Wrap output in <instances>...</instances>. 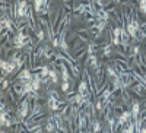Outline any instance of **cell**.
<instances>
[{"mask_svg":"<svg viewBox=\"0 0 146 133\" xmlns=\"http://www.w3.org/2000/svg\"><path fill=\"white\" fill-rule=\"evenodd\" d=\"M64 2H70V0H64Z\"/></svg>","mask_w":146,"mask_h":133,"instance_id":"obj_31","label":"cell"},{"mask_svg":"<svg viewBox=\"0 0 146 133\" xmlns=\"http://www.w3.org/2000/svg\"><path fill=\"white\" fill-rule=\"evenodd\" d=\"M29 132H42V127L41 126H32V127H28Z\"/></svg>","mask_w":146,"mask_h":133,"instance_id":"obj_27","label":"cell"},{"mask_svg":"<svg viewBox=\"0 0 146 133\" xmlns=\"http://www.w3.org/2000/svg\"><path fill=\"white\" fill-rule=\"evenodd\" d=\"M2 29H6L7 32H13V23L9 19L7 15H2Z\"/></svg>","mask_w":146,"mask_h":133,"instance_id":"obj_6","label":"cell"},{"mask_svg":"<svg viewBox=\"0 0 146 133\" xmlns=\"http://www.w3.org/2000/svg\"><path fill=\"white\" fill-rule=\"evenodd\" d=\"M139 6H140V10H142V13H143V15L146 16V2H143V0H140Z\"/></svg>","mask_w":146,"mask_h":133,"instance_id":"obj_26","label":"cell"},{"mask_svg":"<svg viewBox=\"0 0 146 133\" xmlns=\"http://www.w3.org/2000/svg\"><path fill=\"white\" fill-rule=\"evenodd\" d=\"M86 91H88V83H86V80H80L79 86H78V92H79V94H85Z\"/></svg>","mask_w":146,"mask_h":133,"instance_id":"obj_16","label":"cell"},{"mask_svg":"<svg viewBox=\"0 0 146 133\" xmlns=\"http://www.w3.org/2000/svg\"><path fill=\"white\" fill-rule=\"evenodd\" d=\"M96 45L95 44H91V45H88V48H86V54L88 56H91V54H95V51H96V48H95Z\"/></svg>","mask_w":146,"mask_h":133,"instance_id":"obj_22","label":"cell"},{"mask_svg":"<svg viewBox=\"0 0 146 133\" xmlns=\"http://www.w3.org/2000/svg\"><path fill=\"white\" fill-rule=\"evenodd\" d=\"M69 65H70V69H72L73 76H79V75H80V69H79V66H78V65H75L73 62H69Z\"/></svg>","mask_w":146,"mask_h":133,"instance_id":"obj_15","label":"cell"},{"mask_svg":"<svg viewBox=\"0 0 146 133\" xmlns=\"http://www.w3.org/2000/svg\"><path fill=\"white\" fill-rule=\"evenodd\" d=\"M40 75H41L42 79L48 78V75H50V67H48V66H42V67L40 69Z\"/></svg>","mask_w":146,"mask_h":133,"instance_id":"obj_18","label":"cell"},{"mask_svg":"<svg viewBox=\"0 0 146 133\" xmlns=\"http://www.w3.org/2000/svg\"><path fill=\"white\" fill-rule=\"evenodd\" d=\"M121 132H123V133H135V132H136V124H135V122L129 120V122L124 124V127L121 129Z\"/></svg>","mask_w":146,"mask_h":133,"instance_id":"obj_12","label":"cell"},{"mask_svg":"<svg viewBox=\"0 0 146 133\" xmlns=\"http://www.w3.org/2000/svg\"><path fill=\"white\" fill-rule=\"evenodd\" d=\"M104 56L105 57L111 56V45H104Z\"/></svg>","mask_w":146,"mask_h":133,"instance_id":"obj_25","label":"cell"},{"mask_svg":"<svg viewBox=\"0 0 146 133\" xmlns=\"http://www.w3.org/2000/svg\"><path fill=\"white\" fill-rule=\"evenodd\" d=\"M57 130V127H56V124H54V122H53V120L50 118V122H48L47 123V126H45V132H56Z\"/></svg>","mask_w":146,"mask_h":133,"instance_id":"obj_19","label":"cell"},{"mask_svg":"<svg viewBox=\"0 0 146 133\" xmlns=\"http://www.w3.org/2000/svg\"><path fill=\"white\" fill-rule=\"evenodd\" d=\"M13 44H15V48L16 50H19V48L25 47L28 44H31V38L28 37V35H25L23 32H18L15 37H13Z\"/></svg>","mask_w":146,"mask_h":133,"instance_id":"obj_2","label":"cell"},{"mask_svg":"<svg viewBox=\"0 0 146 133\" xmlns=\"http://www.w3.org/2000/svg\"><path fill=\"white\" fill-rule=\"evenodd\" d=\"M101 2H105V0H101Z\"/></svg>","mask_w":146,"mask_h":133,"instance_id":"obj_33","label":"cell"},{"mask_svg":"<svg viewBox=\"0 0 146 133\" xmlns=\"http://www.w3.org/2000/svg\"><path fill=\"white\" fill-rule=\"evenodd\" d=\"M32 78H34V75L31 73L29 69H23L21 73L18 75V80H21V82H31Z\"/></svg>","mask_w":146,"mask_h":133,"instance_id":"obj_7","label":"cell"},{"mask_svg":"<svg viewBox=\"0 0 146 133\" xmlns=\"http://www.w3.org/2000/svg\"><path fill=\"white\" fill-rule=\"evenodd\" d=\"M60 69H62V76L63 80H70V75H69V69L64 63H60Z\"/></svg>","mask_w":146,"mask_h":133,"instance_id":"obj_14","label":"cell"},{"mask_svg":"<svg viewBox=\"0 0 146 133\" xmlns=\"http://www.w3.org/2000/svg\"><path fill=\"white\" fill-rule=\"evenodd\" d=\"M130 88H131V91L135 92L136 95H139V96H146V85H145V83L137 82V83H135V85H131Z\"/></svg>","mask_w":146,"mask_h":133,"instance_id":"obj_4","label":"cell"},{"mask_svg":"<svg viewBox=\"0 0 146 133\" xmlns=\"http://www.w3.org/2000/svg\"><path fill=\"white\" fill-rule=\"evenodd\" d=\"M2 82H3V83H2V85H3V89H6V88L9 86V83H7V80H6L5 78H2Z\"/></svg>","mask_w":146,"mask_h":133,"instance_id":"obj_30","label":"cell"},{"mask_svg":"<svg viewBox=\"0 0 146 133\" xmlns=\"http://www.w3.org/2000/svg\"><path fill=\"white\" fill-rule=\"evenodd\" d=\"M123 2H127V0H123Z\"/></svg>","mask_w":146,"mask_h":133,"instance_id":"obj_32","label":"cell"},{"mask_svg":"<svg viewBox=\"0 0 146 133\" xmlns=\"http://www.w3.org/2000/svg\"><path fill=\"white\" fill-rule=\"evenodd\" d=\"M92 132H101V123H100V120H94V123H92Z\"/></svg>","mask_w":146,"mask_h":133,"instance_id":"obj_20","label":"cell"},{"mask_svg":"<svg viewBox=\"0 0 146 133\" xmlns=\"http://www.w3.org/2000/svg\"><path fill=\"white\" fill-rule=\"evenodd\" d=\"M69 88H70V82H69V80H63V83H62V91L66 94V92H69Z\"/></svg>","mask_w":146,"mask_h":133,"instance_id":"obj_23","label":"cell"},{"mask_svg":"<svg viewBox=\"0 0 146 133\" xmlns=\"http://www.w3.org/2000/svg\"><path fill=\"white\" fill-rule=\"evenodd\" d=\"M53 47H54V48L60 47V40H58L57 37H54V38H53Z\"/></svg>","mask_w":146,"mask_h":133,"instance_id":"obj_28","label":"cell"},{"mask_svg":"<svg viewBox=\"0 0 146 133\" xmlns=\"http://www.w3.org/2000/svg\"><path fill=\"white\" fill-rule=\"evenodd\" d=\"M131 118L133 120H137L139 118V114H140V104L137 101H133L131 102Z\"/></svg>","mask_w":146,"mask_h":133,"instance_id":"obj_10","label":"cell"},{"mask_svg":"<svg viewBox=\"0 0 146 133\" xmlns=\"http://www.w3.org/2000/svg\"><path fill=\"white\" fill-rule=\"evenodd\" d=\"M28 110H29V96H28L27 100H23V101H22V104H21L19 113H18V116H19V120H21V122H22V120L28 116Z\"/></svg>","mask_w":146,"mask_h":133,"instance_id":"obj_3","label":"cell"},{"mask_svg":"<svg viewBox=\"0 0 146 133\" xmlns=\"http://www.w3.org/2000/svg\"><path fill=\"white\" fill-rule=\"evenodd\" d=\"M129 40H130V35H129L127 29H126L124 27H121V35H120V41H121V44L127 47V45H129Z\"/></svg>","mask_w":146,"mask_h":133,"instance_id":"obj_11","label":"cell"},{"mask_svg":"<svg viewBox=\"0 0 146 133\" xmlns=\"http://www.w3.org/2000/svg\"><path fill=\"white\" fill-rule=\"evenodd\" d=\"M130 54L131 56H137L139 54V45H131L130 47Z\"/></svg>","mask_w":146,"mask_h":133,"instance_id":"obj_24","label":"cell"},{"mask_svg":"<svg viewBox=\"0 0 146 133\" xmlns=\"http://www.w3.org/2000/svg\"><path fill=\"white\" fill-rule=\"evenodd\" d=\"M50 80L53 82V85H56V83L58 82V76H57V72L54 70V69H50Z\"/></svg>","mask_w":146,"mask_h":133,"instance_id":"obj_17","label":"cell"},{"mask_svg":"<svg viewBox=\"0 0 146 133\" xmlns=\"http://www.w3.org/2000/svg\"><path fill=\"white\" fill-rule=\"evenodd\" d=\"M50 94H51V95H50V98H48V108H50V110H53V111H57L58 108H60V105H62L63 102L58 101L57 96L53 95V92H50Z\"/></svg>","mask_w":146,"mask_h":133,"instance_id":"obj_5","label":"cell"},{"mask_svg":"<svg viewBox=\"0 0 146 133\" xmlns=\"http://www.w3.org/2000/svg\"><path fill=\"white\" fill-rule=\"evenodd\" d=\"M86 65H88L91 69H94V70H96V69H100V67H101V66H100V63H98V57H96L95 54H91V56H88Z\"/></svg>","mask_w":146,"mask_h":133,"instance_id":"obj_9","label":"cell"},{"mask_svg":"<svg viewBox=\"0 0 146 133\" xmlns=\"http://www.w3.org/2000/svg\"><path fill=\"white\" fill-rule=\"evenodd\" d=\"M117 118H118V123H117V126H118V127L124 126V124L129 122V120L131 118V111H123V113H121Z\"/></svg>","mask_w":146,"mask_h":133,"instance_id":"obj_8","label":"cell"},{"mask_svg":"<svg viewBox=\"0 0 146 133\" xmlns=\"http://www.w3.org/2000/svg\"><path fill=\"white\" fill-rule=\"evenodd\" d=\"M36 37H38V40H40V41H42V40H44V31H42V29H40L38 32H36Z\"/></svg>","mask_w":146,"mask_h":133,"instance_id":"obj_29","label":"cell"},{"mask_svg":"<svg viewBox=\"0 0 146 133\" xmlns=\"http://www.w3.org/2000/svg\"><path fill=\"white\" fill-rule=\"evenodd\" d=\"M29 5L27 0H18L15 3V19H23V18H28L29 15Z\"/></svg>","mask_w":146,"mask_h":133,"instance_id":"obj_1","label":"cell"},{"mask_svg":"<svg viewBox=\"0 0 146 133\" xmlns=\"http://www.w3.org/2000/svg\"><path fill=\"white\" fill-rule=\"evenodd\" d=\"M7 66H9V62H6L5 59H2V60H0V67H2V72H3V75H6Z\"/></svg>","mask_w":146,"mask_h":133,"instance_id":"obj_21","label":"cell"},{"mask_svg":"<svg viewBox=\"0 0 146 133\" xmlns=\"http://www.w3.org/2000/svg\"><path fill=\"white\" fill-rule=\"evenodd\" d=\"M143 2H146V0H143Z\"/></svg>","mask_w":146,"mask_h":133,"instance_id":"obj_34","label":"cell"},{"mask_svg":"<svg viewBox=\"0 0 146 133\" xmlns=\"http://www.w3.org/2000/svg\"><path fill=\"white\" fill-rule=\"evenodd\" d=\"M120 35H121V27H117L115 29H113V44H114V45L121 44V41H120Z\"/></svg>","mask_w":146,"mask_h":133,"instance_id":"obj_13","label":"cell"}]
</instances>
